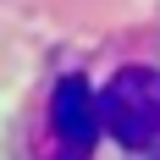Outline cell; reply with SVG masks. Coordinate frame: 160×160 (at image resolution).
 Masks as SVG:
<instances>
[{
  "label": "cell",
  "mask_w": 160,
  "mask_h": 160,
  "mask_svg": "<svg viewBox=\"0 0 160 160\" xmlns=\"http://www.w3.org/2000/svg\"><path fill=\"white\" fill-rule=\"evenodd\" d=\"M50 132H55V144L66 149L72 160H83L94 149L99 138V111H94V88L72 72V78L55 83V94H50Z\"/></svg>",
  "instance_id": "cell-2"
},
{
  "label": "cell",
  "mask_w": 160,
  "mask_h": 160,
  "mask_svg": "<svg viewBox=\"0 0 160 160\" xmlns=\"http://www.w3.org/2000/svg\"><path fill=\"white\" fill-rule=\"evenodd\" d=\"M99 132H111L122 149L160 144V66H122L94 94Z\"/></svg>",
  "instance_id": "cell-1"
}]
</instances>
